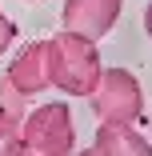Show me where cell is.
<instances>
[{"label":"cell","instance_id":"cell-2","mask_svg":"<svg viewBox=\"0 0 152 156\" xmlns=\"http://www.w3.org/2000/svg\"><path fill=\"white\" fill-rule=\"evenodd\" d=\"M72 152H76V124L64 100H48L24 116L20 156H72Z\"/></svg>","mask_w":152,"mask_h":156},{"label":"cell","instance_id":"cell-9","mask_svg":"<svg viewBox=\"0 0 152 156\" xmlns=\"http://www.w3.org/2000/svg\"><path fill=\"white\" fill-rule=\"evenodd\" d=\"M12 40H16V24H12L4 12H0V56L8 52V44H12Z\"/></svg>","mask_w":152,"mask_h":156},{"label":"cell","instance_id":"cell-12","mask_svg":"<svg viewBox=\"0 0 152 156\" xmlns=\"http://www.w3.org/2000/svg\"><path fill=\"white\" fill-rule=\"evenodd\" d=\"M28 4H32V0H28Z\"/></svg>","mask_w":152,"mask_h":156},{"label":"cell","instance_id":"cell-6","mask_svg":"<svg viewBox=\"0 0 152 156\" xmlns=\"http://www.w3.org/2000/svg\"><path fill=\"white\" fill-rule=\"evenodd\" d=\"M92 148L100 156H152V140L140 136L132 124H100Z\"/></svg>","mask_w":152,"mask_h":156},{"label":"cell","instance_id":"cell-10","mask_svg":"<svg viewBox=\"0 0 152 156\" xmlns=\"http://www.w3.org/2000/svg\"><path fill=\"white\" fill-rule=\"evenodd\" d=\"M144 32L152 36V0H148V8H144Z\"/></svg>","mask_w":152,"mask_h":156},{"label":"cell","instance_id":"cell-4","mask_svg":"<svg viewBox=\"0 0 152 156\" xmlns=\"http://www.w3.org/2000/svg\"><path fill=\"white\" fill-rule=\"evenodd\" d=\"M120 4L124 0H64V32H76L84 40H100L112 32V24L120 20Z\"/></svg>","mask_w":152,"mask_h":156},{"label":"cell","instance_id":"cell-11","mask_svg":"<svg viewBox=\"0 0 152 156\" xmlns=\"http://www.w3.org/2000/svg\"><path fill=\"white\" fill-rule=\"evenodd\" d=\"M72 156H100L96 148H84V152H72Z\"/></svg>","mask_w":152,"mask_h":156},{"label":"cell","instance_id":"cell-7","mask_svg":"<svg viewBox=\"0 0 152 156\" xmlns=\"http://www.w3.org/2000/svg\"><path fill=\"white\" fill-rule=\"evenodd\" d=\"M28 116V96L8 84V76H0V124H24Z\"/></svg>","mask_w":152,"mask_h":156},{"label":"cell","instance_id":"cell-5","mask_svg":"<svg viewBox=\"0 0 152 156\" xmlns=\"http://www.w3.org/2000/svg\"><path fill=\"white\" fill-rule=\"evenodd\" d=\"M8 84L20 96H40L52 88V68H48V40H32L24 44L12 64H8Z\"/></svg>","mask_w":152,"mask_h":156},{"label":"cell","instance_id":"cell-3","mask_svg":"<svg viewBox=\"0 0 152 156\" xmlns=\"http://www.w3.org/2000/svg\"><path fill=\"white\" fill-rule=\"evenodd\" d=\"M92 104L100 124H140L144 116V88L128 68H104L100 84L92 88Z\"/></svg>","mask_w":152,"mask_h":156},{"label":"cell","instance_id":"cell-1","mask_svg":"<svg viewBox=\"0 0 152 156\" xmlns=\"http://www.w3.org/2000/svg\"><path fill=\"white\" fill-rule=\"evenodd\" d=\"M48 68H52V88H60L64 96H92L104 72L96 40H84L76 32H56L48 40Z\"/></svg>","mask_w":152,"mask_h":156},{"label":"cell","instance_id":"cell-8","mask_svg":"<svg viewBox=\"0 0 152 156\" xmlns=\"http://www.w3.org/2000/svg\"><path fill=\"white\" fill-rule=\"evenodd\" d=\"M0 156H20V124H0Z\"/></svg>","mask_w":152,"mask_h":156}]
</instances>
